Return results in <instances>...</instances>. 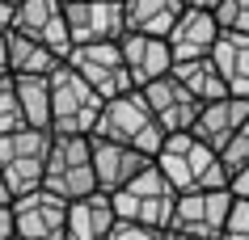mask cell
Here are the masks:
<instances>
[{
  "label": "cell",
  "mask_w": 249,
  "mask_h": 240,
  "mask_svg": "<svg viewBox=\"0 0 249 240\" xmlns=\"http://www.w3.org/2000/svg\"><path fill=\"white\" fill-rule=\"evenodd\" d=\"M148 160L165 173V181L178 194L182 190H224V181H228L220 160H215V152L203 139H195L190 131H165L160 147Z\"/></svg>",
  "instance_id": "6da1fadb"
},
{
  "label": "cell",
  "mask_w": 249,
  "mask_h": 240,
  "mask_svg": "<svg viewBox=\"0 0 249 240\" xmlns=\"http://www.w3.org/2000/svg\"><path fill=\"white\" fill-rule=\"evenodd\" d=\"M173 198H178V190L165 181V173H160L152 160H144L118 190H110L114 219H131V224L160 227V232H165V224H169Z\"/></svg>",
  "instance_id": "7a4b0ae2"
},
{
  "label": "cell",
  "mask_w": 249,
  "mask_h": 240,
  "mask_svg": "<svg viewBox=\"0 0 249 240\" xmlns=\"http://www.w3.org/2000/svg\"><path fill=\"white\" fill-rule=\"evenodd\" d=\"M89 135L127 144V147H135V152H144V156H152V152L160 147V139H165V131H160L157 118H152V110H148L144 97H140V89H127V93L106 97Z\"/></svg>",
  "instance_id": "3957f363"
},
{
  "label": "cell",
  "mask_w": 249,
  "mask_h": 240,
  "mask_svg": "<svg viewBox=\"0 0 249 240\" xmlns=\"http://www.w3.org/2000/svg\"><path fill=\"white\" fill-rule=\"evenodd\" d=\"M47 101H51V127L55 135H89L102 110V97L59 59L47 72Z\"/></svg>",
  "instance_id": "277c9868"
},
{
  "label": "cell",
  "mask_w": 249,
  "mask_h": 240,
  "mask_svg": "<svg viewBox=\"0 0 249 240\" xmlns=\"http://www.w3.org/2000/svg\"><path fill=\"white\" fill-rule=\"evenodd\" d=\"M42 190H51L59 198H80L97 190L93 181V164H89V135H55L47 144V164H42Z\"/></svg>",
  "instance_id": "5b68a950"
},
{
  "label": "cell",
  "mask_w": 249,
  "mask_h": 240,
  "mask_svg": "<svg viewBox=\"0 0 249 240\" xmlns=\"http://www.w3.org/2000/svg\"><path fill=\"white\" fill-rule=\"evenodd\" d=\"M47 144L51 131L47 127H13L0 135V177L13 194H26L42 181V164H47Z\"/></svg>",
  "instance_id": "8992f818"
},
{
  "label": "cell",
  "mask_w": 249,
  "mask_h": 240,
  "mask_svg": "<svg viewBox=\"0 0 249 240\" xmlns=\"http://www.w3.org/2000/svg\"><path fill=\"white\" fill-rule=\"evenodd\" d=\"M64 64L76 72L93 93L102 97H114V93H127L135 89L127 67H123V55H118V38H97V42H72L64 55Z\"/></svg>",
  "instance_id": "52a82bcc"
},
{
  "label": "cell",
  "mask_w": 249,
  "mask_h": 240,
  "mask_svg": "<svg viewBox=\"0 0 249 240\" xmlns=\"http://www.w3.org/2000/svg\"><path fill=\"white\" fill-rule=\"evenodd\" d=\"M64 207L68 202L51 190H26L9 198V215H13V236L21 240H64Z\"/></svg>",
  "instance_id": "ba28073f"
},
{
  "label": "cell",
  "mask_w": 249,
  "mask_h": 240,
  "mask_svg": "<svg viewBox=\"0 0 249 240\" xmlns=\"http://www.w3.org/2000/svg\"><path fill=\"white\" fill-rule=\"evenodd\" d=\"M232 194L228 190H182L173 198V211H169V232H186V236H198V240H215L224 227V211H228Z\"/></svg>",
  "instance_id": "9c48e42d"
},
{
  "label": "cell",
  "mask_w": 249,
  "mask_h": 240,
  "mask_svg": "<svg viewBox=\"0 0 249 240\" xmlns=\"http://www.w3.org/2000/svg\"><path fill=\"white\" fill-rule=\"evenodd\" d=\"M140 97H144V106L152 110V118H157L160 131H190V122H195L198 106H203L173 72L140 84Z\"/></svg>",
  "instance_id": "30bf717a"
},
{
  "label": "cell",
  "mask_w": 249,
  "mask_h": 240,
  "mask_svg": "<svg viewBox=\"0 0 249 240\" xmlns=\"http://www.w3.org/2000/svg\"><path fill=\"white\" fill-rule=\"evenodd\" d=\"M9 30H17V34H26V38L42 42V47H47V51H55L59 59H64L68 47H72L68 26H64V0H17Z\"/></svg>",
  "instance_id": "8fae6325"
},
{
  "label": "cell",
  "mask_w": 249,
  "mask_h": 240,
  "mask_svg": "<svg viewBox=\"0 0 249 240\" xmlns=\"http://www.w3.org/2000/svg\"><path fill=\"white\" fill-rule=\"evenodd\" d=\"M64 26L72 42H97L123 34V0H64Z\"/></svg>",
  "instance_id": "7c38bea8"
},
{
  "label": "cell",
  "mask_w": 249,
  "mask_h": 240,
  "mask_svg": "<svg viewBox=\"0 0 249 240\" xmlns=\"http://www.w3.org/2000/svg\"><path fill=\"white\" fill-rule=\"evenodd\" d=\"M245 118H249V97L224 93V97H215V101H203V106H198L195 122H190V135L203 139L211 152H220V147L232 139V131L245 127Z\"/></svg>",
  "instance_id": "4fadbf2b"
},
{
  "label": "cell",
  "mask_w": 249,
  "mask_h": 240,
  "mask_svg": "<svg viewBox=\"0 0 249 240\" xmlns=\"http://www.w3.org/2000/svg\"><path fill=\"white\" fill-rule=\"evenodd\" d=\"M118 55H123V67H127V76L131 84H148V80L165 76L173 67V55L165 47L160 34H135V30H123L118 34Z\"/></svg>",
  "instance_id": "5bb4252c"
},
{
  "label": "cell",
  "mask_w": 249,
  "mask_h": 240,
  "mask_svg": "<svg viewBox=\"0 0 249 240\" xmlns=\"http://www.w3.org/2000/svg\"><path fill=\"white\" fill-rule=\"evenodd\" d=\"M114 224V207L106 190H89L80 198H68L64 207V240H106Z\"/></svg>",
  "instance_id": "9a60e30c"
},
{
  "label": "cell",
  "mask_w": 249,
  "mask_h": 240,
  "mask_svg": "<svg viewBox=\"0 0 249 240\" xmlns=\"http://www.w3.org/2000/svg\"><path fill=\"white\" fill-rule=\"evenodd\" d=\"M144 152H135L127 144H114V139H102V135H89V164H93V181L97 190H118L127 177L144 164Z\"/></svg>",
  "instance_id": "2e32d148"
},
{
  "label": "cell",
  "mask_w": 249,
  "mask_h": 240,
  "mask_svg": "<svg viewBox=\"0 0 249 240\" xmlns=\"http://www.w3.org/2000/svg\"><path fill=\"white\" fill-rule=\"evenodd\" d=\"M215 34H220V26H215L211 9H182L165 34V47H169L173 59H198V55L211 51Z\"/></svg>",
  "instance_id": "e0dca14e"
},
{
  "label": "cell",
  "mask_w": 249,
  "mask_h": 240,
  "mask_svg": "<svg viewBox=\"0 0 249 240\" xmlns=\"http://www.w3.org/2000/svg\"><path fill=\"white\" fill-rule=\"evenodd\" d=\"M211 67L220 72L224 89L232 97H249V34H236V30H220L215 42L207 51Z\"/></svg>",
  "instance_id": "ac0fdd59"
},
{
  "label": "cell",
  "mask_w": 249,
  "mask_h": 240,
  "mask_svg": "<svg viewBox=\"0 0 249 240\" xmlns=\"http://www.w3.org/2000/svg\"><path fill=\"white\" fill-rule=\"evenodd\" d=\"M182 13V0H123V26L135 34H169L173 17Z\"/></svg>",
  "instance_id": "d6986e66"
},
{
  "label": "cell",
  "mask_w": 249,
  "mask_h": 240,
  "mask_svg": "<svg viewBox=\"0 0 249 240\" xmlns=\"http://www.w3.org/2000/svg\"><path fill=\"white\" fill-rule=\"evenodd\" d=\"M4 51H9V72L13 76H47L55 64H59V55L47 51L42 42L26 38V34H17V30H4Z\"/></svg>",
  "instance_id": "ffe728a7"
},
{
  "label": "cell",
  "mask_w": 249,
  "mask_h": 240,
  "mask_svg": "<svg viewBox=\"0 0 249 240\" xmlns=\"http://www.w3.org/2000/svg\"><path fill=\"white\" fill-rule=\"evenodd\" d=\"M173 76L182 80L186 89L198 97V101H215V97H224L228 89H224V80H220V72L211 67V59L207 55H198V59H173V67H169Z\"/></svg>",
  "instance_id": "44dd1931"
},
{
  "label": "cell",
  "mask_w": 249,
  "mask_h": 240,
  "mask_svg": "<svg viewBox=\"0 0 249 240\" xmlns=\"http://www.w3.org/2000/svg\"><path fill=\"white\" fill-rule=\"evenodd\" d=\"M17 106H21V122L26 127H47L51 122V101H47V76H13ZM51 131V127H47Z\"/></svg>",
  "instance_id": "7402d4cb"
},
{
  "label": "cell",
  "mask_w": 249,
  "mask_h": 240,
  "mask_svg": "<svg viewBox=\"0 0 249 240\" xmlns=\"http://www.w3.org/2000/svg\"><path fill=\"white\" fill-rule=\"evenodd\" d=\"M215 160H220L224 177H232V173H241V169H249V127L232 131V139L215 152Z\"/></svg>",
  "instance_id": "603a6c76"
},
{
  "label": "cell",
  "mask_w": 249,
  "mask_h": 240,
  "mask_svg": "<svg viewBox=\"0 0 249 240\" xmlns=\"http://www.w3.org/2000/svg\"><path fill=\"white\" fill-rule=\"evenodd\" d=\"M211 17H215L220 30L249 34V0H215V4H211Z\"/></svg>",
  "instance_id": "cb8c5ba5"
},
{
  "label": "cell",
  "mask_w": 249,
  "mask_h": 240,
  "mask_svg": "<svg viewBox=\"0 0 249 240\" xmlns=\"http://www.w3.org/2000/svg\"><path fill=\"white\" fill-rule=\"evenodd\" d=\"M13 127H26L21 122V106H17V89H13V72L0 76V135L13 131Z\"/></svg>",
  "instance_id": "d4e9b609"
},
{
  "label": "cell",
  "mask_w": 249,
  "mask_h": 240,
  "mask_svg": "<svg viewBox=\"0 0 249 240\" xmlns=\"http://www.w3.org/2000/svg\"><path fill=\"white\" fill-rule=\"evenodd\" d=\"M106 240H160V227H144V224H131V219H114Z\"/></svg>",
  "instance_id": "484cf974"
},
{
  "label": "cell",
  "mask_w": 249,
  "mask_h": 240,
  "mask_svg": "<svg viewBox=\"0 0 249 240\" xmlns=\"http://www.w3.org/2000/svg\"><path fill=\"white\" fill-rule=\"evenodd\" d=\"M13 236V215H9V202H0V240Z\"/></svg>",
  "instance_id": "4316f807"
},
{
  "label": "cell",
  "mask_w": 249,
  "mask_h": 240,
  "mask_svg": "<svg viewBox=\"0 0 249 240\" xmlns=\"http://www.w3.org/2000/svg\"><path fill=\"white\" fill-rule=\"evenodd\" d=\"M9 21H13V4H4V0H0V34L9 30Z\"/></svg>",
  "instance_id": "83f0119b"
},
{
  "label": "cell",
  "mask_w": 249,
  "mask_h": 240,
  "mask_svg": "<svg viewBox=\"0 0 249 240\" xmlns=\"http://www.w3.org/2000/svg\"><path fill=\"white\" fill-rule=\"evenodd\" d=\"M0 76H9V51H4V34H0Z\"/></svg>",
  "instance_id": "f1b7e54d"
},
{
  "label": "cell",
  "mask_w": 249,
  "mask_h": 240,
  "mask_svg": "<svg viewBox=\"0 0 249 240\" xmlns=\"http://www.w3.org/2000/svg\"><path fill=\"white\" fill-rule=\"evenodd\" d=\"M160 240H198V236H186V232H169V227H165V232H160Z\"/></svg>",
  "instance_id": "f546056e"
},
{
  "label": "cell",
  "mask_w": 249,
  "mask_h": 240,
  "mask_svg": "<svg viewBox=\"0 0 249 240\" xmlns=\"http://www.w3.org/2000/svg\"><path fill=\"white\" fill-rule=\"evenodd\" d=\"M215 0H182V9H211Z\"/></svg>",
  "instance_id": "4dcf8cb0"
},
{
  "label": "cell",
  "mask_w": 249,
  "mask_h": 240,
  "mask_svg": "<svg viewBox=\"0 0 249 240\" xmlns=\"http://www.w3.org/2000/svg\"><path fill=\"white\" fill-rule=\"evenodd\" d=\"M0 202H9V186H4V177H0Z\"/></svg>",
  "instance_id": "1f68e13d"
},
{
  "label": "cell",
  "mask_w": 249,
  "mask_h": 240,
  "mask_svg": "<svg viewBox=\"0 0 249 240\" xmlns=\"http://www.w3.org/2000/svg\"><path fill=\"white\" fill-rule=\"evenodd\" d=\"M4 4H17V0H4Z\"/></svg>",
  "instance_id": "d6a6232c"
},
{
  "label": "cell",
  "mask_w": 249,
  "mask_h": 240,
  "mask_svg": "<svg viewBox=\"0 0 249 240\" xmlns=\"http://www.w3.org/2000/svg\"><path fill=\"white\" fill-rule=\"evenodd\" d=\"M9 240H21V236H9Z\"/></svg>",
  "instance_id": "836d02e7"
}]
</instances>
